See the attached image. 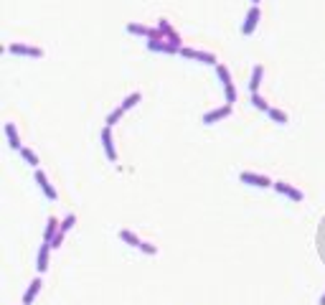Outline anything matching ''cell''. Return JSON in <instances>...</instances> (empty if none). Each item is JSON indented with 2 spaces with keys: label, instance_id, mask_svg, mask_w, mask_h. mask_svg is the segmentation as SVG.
I'll return each mask as SVG.
<instances>
[{
  "label": "cell",
  "instance_id": "15",
  "mask_svg": "<svg viewBox=\"0 0 325 305\" xmlns=\"http://www.w3.org/2000/svg\"><path fill=\"white\" fill-rule=\"evenodd\" d=\"M5 135H8V140H10V148L20 150V138H18V130H16L13 122H8V125H5Z\"/></svg>",
  "mask_w": 325,
  "mask_h": 305
},
{
  "label": "cell",
  "instance_id": "14",
  "mask_svg": "<svg viewBox=\"0 0 325 305\" xmlns=\"http://www.w3.org/2000/svg\"><path fill=\"white\" fill-rule=\"evenodd\" d=\"M41 285H43V282H41V277H36V280H33V282H31V287L26 290V295H23V305H31L33 300H36V295H38V290H41Z\"/></svg>",
  "mask_w": 325,
  "mask_h": 305
},
{
  "label": "cell",
  "instance_id": "9",
  "mask_svg": "<svg viewBox=\"0 0 325 305\" xmlns=\"http://www.w3.org/2000/svg\"><path fill=\"white\" fill-rule=\"evenodd\" d=\"M102 145H104V153L112 163L117 161V150H115V143H112V130L109 127H102Z\"/></svg>",
  "mask_w": 325,
  "mask_h": 305
},
{
  "label": "cell",
  "instance_id": "18",
  "mask_svg": "<svg viewBox=\"0 0 325 305\" xmlns=\"http://www.w3.org/2000/svg\"><path fill=\"white\" fill-rule=\"evenodd\" d=\"M216 72H219V79H221V84L223 87H231L234 82H231V74H229V69L223 64H216Z\"/></svg>",
  "mask_w": 325,
  "mask_h": 305
},
{
  "label": "cell",
  "instance_id": "4",
  "mask_svg": "<svg viewBox=\"0 0 325 305\" xmlns=\"http://www.w3.org/2000/svg\"><path fill=\"white\" fill-rule=\"evenodd\" d=\"M229 115H231V105H223V107H216V109L206 112V115L201 117V122H204V125H214V122H219V120H223V117H229Z\"/></svg>",
  "mask_w": 325,
  "mask_h": 305
},
{
  "label": "cell",
  "instance_id": "26",
  "mask_svg": "<svg viewBox=\"0 0 325 305\" xmlns=\"http://www.w3.org/2000/svg\"><path fill=\"white\" fill-rule=\"evenodd\" d=\"M140 250H142V252H148V254H158V247L150 244V242H142V244H140Z\"/></svg>",
  "mask_w": 325,
  "mask_h": 305
},
{
  "label": "cell",
  "instance_id": "20",
  "mask_svg": "<svg viewBox=\"0 0 325 305\" xmlns=\"http://www.w3.org/2000/svg\"><path fill=\"white\" fill-rule=\"evenodd\" d=\"M140 97H142L140 92H132L130 97H125V102H122V105H120V107H122V109H125V112H127L130 107H135V105H137V102H140Z\"/></svg>",
  "mask_w": 325,
  "mask_h": 305
},
{
  "label": "cell",
  "instance_id": "1",
  "mask_svg": "<svg viewBox=\"0 0 325 305\" xmlns=\"http://www.w3.org/2000/svg\"><path fill=\"white\" fill-rule=\"evenodd\" d=\"M158 28H160V33H163V38H165L168 43H171L173 49H178V54H181V49H183V46H181V36L175 33V28H173L171 23H168L165 18H160V20H158Z\"/></svg>",
  "mask_w": 325,
  "mask_h": 305
},
{
  "label": "cell",
  "instance_id": "2",
  "mask_svg": "<svg viewBox=\"0 0 325 305\" xmlns=\"http://www.w3.org/2000/svg\"><path fill=\"white\" fill-rule=\"evenodd\" d=\"M239 180H241V183H249V186H257V188H270V186H274V180H270L267 176L249 173V171H241L239 173Z\"/></svg>",
  "mask_w": 325,
  "mask_h": 305
},
{
  "label": "cell",
  "instance_id": "11",
  "mask_svg": "<svg viewBox=\"0 0 325 305\" xmlns=\"http://www.w3.org/2000/svg\"><path fill=\"white\" fill-rule=\"evenodd\" d=\"M148 49L150 51H163V54H178V49H173L165 38H150L148 41Z\"/></svg>",
  "mask_w": 325,
  "mask_h": 305
},
{
  "label": "cell",
  "instance_id": "5",
  "mask_svg": "<svg viewBox=\"0 0 325 305\" xmlns=\"http://www.w3.org/2000/svg\"><path fill=\"white\" fill-rule=\"evenodd\" d=\"M10 54H20V56H33V59H41L43 51L36 49V46H26V43H10L8 46Z\"/></svg>",
  "mask_w": 325,
  "mask_h": 305
},
{
  "label": "cell",
  "instance_id": "10",
  "mask_svg": "<svg viewBox=\"0 0 325 305\" xmlns=\"http://www.w3.org/2000/svg\"><path fill=\"white\" fill-rule=\"evenodd\" d=\"M49 252H51V244H49V242H43V244H41V250H38V262H36V269H38L41 275L49 269Z\"/></svg>",
  "mask_w": 325,
  "mask_h": 305
},
{
  "label": "cell",
  "instance_id": "25",
  "mask_svg": "<svg viewBox=\"0 0 325 305\" xmlns=\"http://www.w3.org/2000/svg\"><path fill=\"white\" fill-rule=\"evenodd\" d=\"M64 236H66V234L59 229V234H56V236H53V242H51V250H59V247L64 244Z\"/></svg>",
  "mask_w": 325,
  "mask_h": 305
},
{
  "label": "cell",
  "instance_id": "21",
  "mask_svg": "<svg viewBox=\"0 0 325 305\" xmlns=\"http://www.w3.org/2000/svg\"><path fill=\"white\" fill-rule=\"evenodd\" d=\"M252 105L257 109H262V112H270V105H267V99L262 94H252Z\"/></svg>",
  "mask_w": 325,
  "mask_h": 305
},
{
  "label": "cell",
  "instance_id": "12",
  "mask_svg": "<svg viewBox=\"0 0 325 305\" xmlns=\"http://www.w3.org/2000/svg\"><path fill=\"white\" fill-rule=\"evenodd\" d=\"M59 229H61V224H59V219L56 216H49V224H46V232H43V242H53V236L59 234Z\"/></svg>",
  "mask_w": 325,
  "mask_h": 305
},
{
  "label": "cell",
  "instance_id": "8",
  "mask_svg": "<svg viewBox=\"0 0 325 305\" xmlns=\"http://www.w3.org/2000/svg\"><path fill=\"white\" fill-rule=\"evenodd\" d=\"M36 183L41 186V191H43V194H46V198H51V201H56V198H59V194H56V188L49 183V178H46V173H43V171H36Z\"/></svg>",
  "mask_w": 325,
  "mask_h": 305
},
{
  "label": "cell",
  "instance_id": "24",
  "mask_svg": "<svg viewBox=\"0 0 325 305\" xmlns=\"http://www.w3.org/2000/svg\"><path fill=\"white\" fill-rule=\"evenodd\" d=\"M122 115H125V109H122V107H117V109H115V112H112V115L107 117V127H112V125H115V122H117Z\"/></svg>",
  "mask_w": 325,
  "mask_h": 305
},
{
  "label": "cell",
  "instance_id": "13",
  "mask_svg": "<svg viewBox=\"0 0 325 305\" xmlns=\"http://www.w3.org/2000/svg\"><path fill=\"white\" fill-rule=\"evenodd\" d=\"M262 74H264V66H262V64H257V66H254V72H252V82H249L252 94H259V87H262Z\"/></svg>",
  "mask_w": 325,
  "mask_h": 305
},
{
  "label": "cell",
  "instance_id": "27",
  "mask_svg": "<svg viewBox=\"0 0 325 305\" xmlns=\"http://www.w3.org/2000/svg\"><path fill=\"white\" fill-rule=\"evenodd\" d=\"M196 54L198 51H193V49H181V56H186V59H196Z\"/></svg>",
  "mask_w": 325,
  "mask_h": 305
},
{
  "label": "cell",
  "instance_id": "17",
  "mask_svg": "<svg viewBox=\"0 0 325 305\" xmlns=\"http://www.w3.org/2000/svg\"><path fill=\"white\" fill-rule=\"evenodd\" d=\"M267 115H270V120L277 122V125H285V122H287V112L277 109V107H270V112H267Z\"/></svg>",
  "mask_w": 325,
  "mask_h": 305
},
{
  "label": "cell",
  "instance_id": "28",
  "mask_svg": "<svg viewBox=\"0 0 325 305\" xmlns=\"http://www.w3.org/2000/svg\"><path fill=\"white\" fill-rule=\"evenodd\" d=\"M318 305H325V292H323V298L318 300Z\"/></svg>",
  "mask_w": 325,
  "mask_h": 305
},
{
  "label": "cell",
  "instance_id": "7",
  "mask_svg": "<svg viewBox=\"0 0 325 305\" xmlns=\"http://www.w3.org/2000/svg\"><path fill=\"white\" fill-rule=\"evenodd\" d=\"M274 191H279V194H285V196H290L292 201H302L305 198V194L302 191H297V188H292L290 183H285V180H274Z\"/></svg>",
  "mask_w": 325,
  "mask_h": 305
},
{
  "label": "cell",
  "instance_id": "3",
  "mask_svg": "<svg viewBox=\"0 0 325 305\" xmlns=\"http://www.w3.org/2000/svg\"><path fill=\"white\" fill-rule=\"evenodd\" d=\"M259 18H262V13H259V5H252V8H249V13H246L244 26H241V33H244V36H249V33H254L257 23H259Z\"/></svg>",
  "mask_w": 325,
  "mask_h": 305
},
{
  "label": "cell",
  "instance_id": "16",
  "mask_svg": "<svg viewBox=\"0 0 325 305\" xmlns=\"http://www.w3.org/2000/svg\"><path fill=\"white\" fill-rule=\"evenodd\" d=\"M120 239H122V242H127L130 247H135V250H140V244H142L140 236H137V234H132L130 229H120Z\"/></svg>",
  "mask_w": 325,
  "mask_h": 305
},
{
  "label": "cell",
  "instance_id": "23",
  "mask_svg": "<svg viewBox=\"0 0 325 305\" xmlns=\"http://www.w3.org/2000/svg\"><path fill=\"white\" fill-rule=\"evenodd\" d=\"M223 92H226V105H234L237 102V87H223Z\"/></svg>",
  "mask_w": 325,
  "mask_h": 305
},
{
  "label": "cell",
  "instance_id": "6",
  "mask_svg": "<svg viewBox=\"0 0 325 305\" xmlns=\"http://www.w3.org/2000/svg\"><path fill=\"white\" fill-rule=\"evenodd\" d=\"M130 33H137V36H148V38H163L160 28H148V26H140V23H127Z\"/></svg>",
  "mask_w": 325,
  "mask_h": 305
},
{
  "label": "cell",
  "instance_id": "29",
  "mask_svg": "<svg viewBox=\"0 0 325 305\" xmlns=\"http://www.w3.org/2000/svg\"><path fill=\"white\" fill-rule=\"evenodd\" d=\"M254 5H259V0H254Z\"/></svg>",
  "mask_w": 325,
  "mask_h": 305
},
{
  "label": "cell",
  "instance_id": "19",
  "mask_svg": "<svg viewBox=\"0 0 325 305\" xmlns=\"http://www.w3.org/2000/svg\"><path fill=\"white\" fill-rule=\"evenodd\" d=\"M20 155H23L26 158V163L31 165V168H36V171H38V158H36V153H33V150H28V148H20Z\"/></svg>",
  "mask_w": 325,
  "mask_h": 305
},
{
  "label": "cell",
  "instance_id": "22",
  "mask_svg": "<svg viewBox=\"0 0 325 305\" xmlns=\"http://www.w3.org/2000/svg\"><path fill=\"white\" fill-rule=\"evenodd\" d=\"M74 224H76V216H74V214H66L64 221H61V232L66 234V232H69V229L74 227Z\"/></svg>",
  "mask_w": 325,
  "mask_h": 305
}]
</instances>
